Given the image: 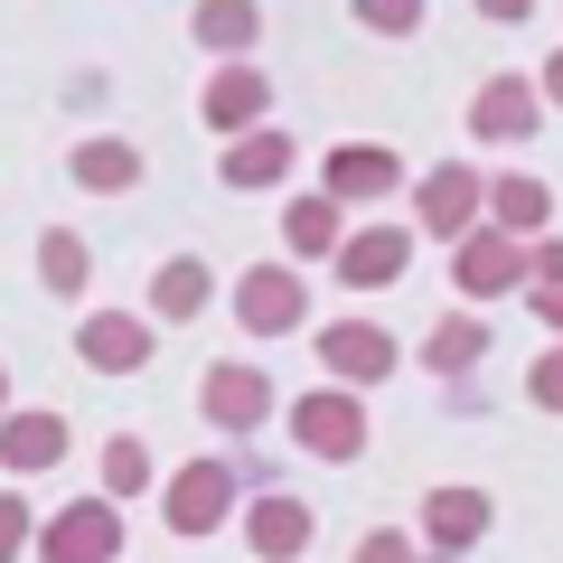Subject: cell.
Here are the masks:
<instances>
[{"label":"cell","instance_id":"cell-10","mask_svg":"<svg viewBox=\"0 0 563 563\" xmlns=\"http://www.w3.org/2000/svg\"><path fill=\"white\" fill-rule=\"evenodd\" d=\"M244 544H254V563H301L320 544V507L301 488H263V498H244Z\"/></svg>","mask_w":563,"mask_h":563},{"label":"cell","instance_id":"cell-8","mask_svg":"<svg viewBox=\"0 0 563 563\" xmlns=\"http://www.w3.org/2000/svg\"><path fill=\"white\" fill-rule=\"evenodd\" d=\"M451 291H461L470 310H479V301H507V291H526V244L507 235V225H470V235L451 244Z\"/></svg>","mask_w":563,"mask_h":563},{"label":"cell","instance_id":"cell-3","mask_svg":"<svg viewBox=\"0 0 563 563\" xmlns=\"http://www.w3.org/2000/svg\"><path fill=\"white\" fill-rule=\"evenodd\" d=\"M291 442H301L310 461H329V470L366 461V395L357 385H310V395L291 404Z\"/></svg>","mask_w":563,"mask_h":563},{"label":"cell","instance_id":"cell-26","mask_svg":"<svg viewBox=\"0 0 563 563\" xmlns=\"http://www.w3.org/2000/svg\"><path fill=\"white\" fill-rule=\"evenodd\" d=\"M422 10H432V0H357V29H376V38H413Z\"/></svg>","mask_w":563,"mask_h":563},{"label":"cell","instance_id":"cell-14","mask_svg":"<svg viewBox=\"0 0 563 563\" xmlns=\"http://www.w3.org/2000/svg\"><path fill=\"white\" fill-rule=\"evenodd\" d=\"M320 188L339 207H376V198H395V188H413V179H404V161L385 151V141H339V151L320 161Z\"/></svg>","mask_w":563,"mask_h":563},{"label":"cell","instance_id":"cell-21","mask_svg":"<svg viewBox=\"0 0 563 563\" xmlns=\"http://www.w3.org/2000/svg\"><path fill=\"white\" fill-rule=\"evenodd\" d=\"M488 225H507L517 244L554 235V188H544L536 169H507V179H488Z\"/></svg>","mask_w":563,"mask_h":563},{"label":"cell","instance_id":"cell-6","mask_svg":"<svg viewBox=\"0 0 563 563\" xmlns=\"http://www.w3.org/2000/svg\"><path fill=\"white\" fill-rule=\"evenodd\" d=\"M29 554H38V563H122V507L103 498V488H95V498H66L57 517L38 526Z\"/></svg>","mask_w":563,"mask_h":563},{"label":"cell","instance_id":"cell-30","mask_svg":"<svg viewBox=\"0 0 563 563\" xmlns=\"http://www.w3.org/2000/svg\"><path fill=\"white\" fill-rule=\"evenodd\" d=\"M526 291H563V235H536V244H526Z\"/></svg>","mask_w":563,"mask_h":563},{"label":"cell","instance_id":"cell-25","mask_svg":"<svg viewBox=\"0 0 563 563\" xmlns=\"http://www.w3.org/2000/svg\"><path fill=\"white\" fill-rule=\"evenodd\" d=\"M95 479H103V498H141V488H151V442H141V432H113V442H103V461H95Z\"/></svg>","mask_w":563,"mask_h":563},{"label":"cell","instance_id":"cell-13","mask_svg":"<svg viewBox=\"0 0 563 563\" xmlns=\"http://www.w3.org/2000/svg\"><path fill=\"white\" fill-rule=\"evenodd\" d=\"M263 113H273V76H263L254 57L217 66V76H207V95H198V122H207V132H225V141L263 132Z\"/></svg>","mask_w":563,"mask_h":563},{"label":"cell","instance_id":"cell-2","mask_svg":"<svg viewBox=\"0 0 563 563\" xmlns=\"http://www.w3.org/2000/svg\"><path fill=\"white\" fill-rule=\"evenodd\" d=\"M235 329H244V339H301V329H310L301 263H244V273H235Z\"/></svg>","mask_w":563,"mask_h":563},{"label":"cell","instance_id":"cell-28","mask_svg":"<svg viewBox=\"0 0 563 563\" xmlns=\"http://www.w3.org/2000/svg\"><path fill=\"white\" fill-rule=\"evenodd\" d=\"M347 563H422V536H404V526H366Z\"/></svg>","mask_w":563,"mask_h":563},{"label":"cell","instance_id":"cell-17","mask_svg":"<svg viewBox=\"0 0 563 563\" xmlns=\"http://www.w3.org/2000/svg\"><path fill=\"white\" fill-rule=\"evenodd\" d=\"M339 244H347V207L329 188H301V198L282 207V254L291 263H339Z\"/></svg>","mask_w":563,"mask_h":563},{"label":"cell","instance_id":"cell-27","mask_svg":"<svg viewBox=\"0 0 563 563\" xmlns=\"http://www.w3.org/2000/svg\"><path fill=\"white\" fill-rule=\"evenodd\" d=\"M29 544H38V517H29L20 488H0V563H20Z\"/></svg>","mask_w":563,"mask_h":563},{"label":"cell","instance_id":"cell-34","mask_svg":"<svg viewBox=\"0 0 563 563\" xmlns=\"http://www.w3.org/2000/svg\"><path fill=\"white\" fill-rule=\"evenodd\" d=\"M0 413H10V366H0Z\"/></svg>","mask_w":563,"mask_h":563},{"label":"cell","instance_id":"cell-15","mask_svg":"<svg viewBox=\"0 0 563 563\" xmlns=\"http://www.w3.org/2000/svg\"><path fill=\"white\" fill-rule=\"evenodd\" d=\"M329 273H339L347 291H395V282L413 273V225H357Z\"/></svg>","mask_w":563,"mask_h":563},{"label":"cell","instance_id":"cell-1","mask_svg":"<svg viewBox=\"0 0 563 563\" xmlns=\"http://www.w3.org/2000/svg\"><path fill=\"white\" fill-rule=\"evenodd\" d=\"M235 507H244V470L217 461V451H207V461H179V470H169V488H161V526H169V536H188V544L217 536Z\"/></svg>","mask_w":563,"mask_h":563},{"label":"cell","instance_id":"cell-18","mask_svg":"<svg viewBox=\"0 0 563 563\" xmlns=\"http://www.w3.org/2000/svg\"><path fill=\"white\" fill-rule=\"evenodd\" d=\"M301 169V141L282 132V122H263V132H244V141H225V161H217V179L225 188H282Z\"/></svg>","mask_w":563,"mask_h":563},{"label":"cell","instance_id":"cell-12","mask_svg":"<svg viewBox=\"0 0 563 563\" xmlns=\"http://www.w3.org/2000/svg\"><path fill=\"white\" fill-rule=\"evenodd\" d=\"M66 451H76L66 413H47V404H10V413H0V470H10V479H47Z\"/></svg>","mask_w":563,"mask_h":563},{"label":"cell","instance_id":"cell-29","mask_svg":"<svg viewBox=\"0 0 563 563\" xmlns=\"http://www.w3.org/2000/svg\"><path fill=\"white\" fill-rule=\"evenodd\" d=\"M526 395H536V413H563V339L526 366Z\"/></svg>","mask_w":563,"mask_h":563},{"label":"cell","instance_id":"cell-16","mask_svg":"<svg viewBox=\"0 0 563 563\" xmlns=\"http://www.w3.org/2000/svg\"><path fill=\"white\" fill-rule=\"evenodd\" d=\"M536 122H544L536 76H488L479 95H470V141H526Z\"/></svg>","mask_w":563,"mask_h":563},{"label":"cell","instance_id":"cell-5","mask_svg":"<svg viewBox=\"0 0 563 563\" xmlns=\"http://www.w3.org/2000/svg\"><path fill=\"white\" fill-rule=\"evenodd\" d=\"M470 225H488V179L470 161H432L413 179V235H442V244H461Z\"/></svg>","mask_w":563,"mask_h":563},{"label":"cell","instance_id":"cell-7","mask_svg":"<svg viewBox=\"0 0 563 563\" xmlns=\"http://www.w3.org/2000/svg\"><path fill=\"white\" fill-rule=\"evenodd\" d=\"M488 526H498V507H488V488H470V479H442V488H422V554H442V563H461V554H479L488 544Z\"/></svg>","mask_w":563,"mask_h":563},{"label":"cell","instance_id":"cell-19","mask_svg":"<svg viewBox=\"0 0 563 563\" xmlns=\"http://www.w3.org/2000/svg\"><path fill=\"white\" fill-rule=\"evenodd\" d=\"M188 38H198L217 66L254 57V38H263V0H198V10H188Z\"/></svg>","mask_w":563,"mask_h":563},{"label":"cell","instance_id":"cell-32","mask_svg":"<svg viewBox=\"0 0 563 563\" xmlns=\"http://www.w3.org/2000/svg\"><path fill=\"white\" fill-rule=\"evenodd\" d=\"M526 301H536V320H544V329L563 339V291H526Z\"/></svg>","mask_w":563,"mask_h":563},{"label":"cell","instance_id":"cell-23","mask_svg":"<svg viewBox=\"0 0 563 563\" xmlns=\"http://www.w3.org/2000/svg\"><path fill=\"white\" fill-rule=\"evenodd\" d=\"M488 357V320H479V310H442V320H432V329H422V366H432V376H470V366H479Z\"/></svg>","mask_w":563,"mask_h":563},{"label":"cell","instance_id":"cell-9","mask_svg":"<svg viewBox=\"0 0 563 563\" xmlns=\"http://www.w3.org/2000/svg\"><path fill=\"white\" fill-rule=\"evenodd\" d=\"M310 347H320V376H329V385H357V395H366V385H385V376L404 366L395 329H376V320H329Z\"/></svg>","mask_w":563,"mask_h":563},{"label":"cell","instance_id":"cell-4","mask_svg":"<svg viewBox=\"0 0 563 563\" xmlns=\"http://www.w3.org/2000/svg\"><path fill=\"white\" fill-rule=\"evenodd\" d=\"M198 413L217 422L225 442H254L263 422L282 413V395H273V376H263L254 357H217V366L198 376Z\"/></svg>","mask_w":563,"mask_h":563},{"label":"cell","instance_id":"cell-33","mask_svg":"<svg viewBox=\"0 0 563 563\" xmlns=\"http://www.w3.org/2000/svg\"><path fill=\"white\" fill-rule=\"evenodd\" d=\"M536 95H544V103H563V47H554V57H544V76H536Z\"/></svg>","mask_w":563,"mask_h":563},{"label":"cell","instance_id":"cell-22","mask_svg":"<svg viewBox=\"0 0 563 563\" xmlns=\"http://www.w3.org/2000/svg\"><path fill=\"white\" fill-rule=\"evenodd\" d=\"M207 301H217V282H207V263H198V254H169V263H151V301H141L151 320L188 329V320H198Z\"/></svg>","mask_w":563,"mask_h":563},{"label":"cell","instance_id":"cell-31","mask_svg":"<svg viewBox=\"0 0 563 563\" xmlns=\"http://www.w3.org/2000/svg\"><path fill=\"white\" fill-rule=\"evenodd\" d=\"M479 20H498V29H517V20H536V0H470Z\"/></svg>","mask_w":563,"mask_h":563},{"label":"cell","instance_id":"cell-24","mask_svg":"<svg viewBox=\"0 0 563 563\" xmlns=\"http://www.w3.org/2000/svg\"><path fill=\"white\" fill-rule=\"evenodd\" d=\"M38 282L57 291V301H85V282H95V254H85L76 225H47V235H38Z\"/></svg>","mask_w":563,"mask_h":563},{"label":"cell","instance_id":"cell-11","mask_svg":"<svg viewBox=\"0 0 563 563\" xmlns=\"http://www.w3.org/2000/svg\"><path fill=\"white\" fill-rule=\"evenodd\" d=\"M151 310H85L76 320V357L95 366V376H141L151 366Z\"/></svg>","mask_w":563,"mask_h":563},{"label":"cell","instance_id":"cell-20","mask_svg":"<svg viewBox=\"0 0 563 563\" xmlns=\"http://www.w3.org/2000/svg\"><path fill=\"white\" fill-rule=\"evenodd\" d=\"M66 179L95 188V198H132V188H141V151H132L122 132H95V141L66 151Z\"/></svg>","mask_w":563,"mask_h":563}]
</instances>
